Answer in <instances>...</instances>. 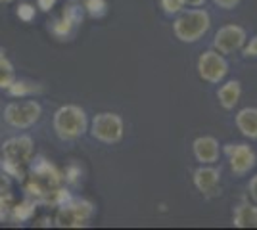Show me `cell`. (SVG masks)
Returning <instances> with one entry per match:
<instances>
[{
	"label": "cell",
	"instance_id": "d4e9b609",
	"mask_svg": "<svg viewBox=\"0 0 257 230\" xmlns=\"http://www.w3.org/2000/svg\"><path fill=\"white\" fill-rule=\"evenodd\" d=\"M64 16L69 22L75 23V25H79V23L83 22V10H81V6H69V8L64 12Z\"/></svg>",
	"mask_w": 257,
	"mask_h": 230
},
{
	"label": "cell",
	"instance_id": "f546056e",
	"mask_svg": "<svg viewBox=\"0 0 257 230\" xmlns=\"http://www.w3.org/2000/svg\"><path fill=\"white\" fill-rule=\"evenodd\" d=\"M10 186H12L10 176L6 175V173H0V194L6 192V190H10Z\"/></svg>",
	"mask_w": 257,
	"mask_h": 230
},
{
	"label": "cell",
	"instance_id": "277c9868",
	"mask_svg": "<svg viewBox=\"0 0 257 230\" xmlns=\"http://www.w3.org/2000/svg\"><path fill=\"white\" fill-rule=\"evenodd\" d=\"M90 134L94 140L102 144H117L125 134V123L117 113L102 111L96 113L90 123Z\"/></svg>",
	"mask_w": 257,
	"mask_h": 230
},
{
	"label": "cell",
	"instance_id": "f1b7e54d",
	"mask_svg": "<svg viewBox=\"0 0 257 230\" xmlns=\"http://www.w3.org/2000/svg\"><path fill=\"white\" fill-rule=\"evenodd\" d=\"M213 2L219 8H223V10H232V8H236L242 0H213Z\"/></svg>",
	"mask_w": 257,
	"mask_h": 230
},
{
	"label": "cell",
	"instance_id": "7a4b0ae2",
	"mask_svg": "<svg viewBox=\"0 0 257 230\" xmlns=\"http://www.w3.org/2000/svg\"><path fill=\"white\" fill-rule=\"evenodd\" d=\"M52 127L58 138L77 140L88 131V117L83 108H79L75 104H65L54 113Z\"/></svg>",
	"mask_w": 257,
	"mask_h": 230
},
{
	"label": "cell",
	"instance_id": "8fae6325",
	"mask_svg": "<svg viewBox=\"0 0 257 230\" xmlns=\"http://www.w3.org/2000/svg\"><path fill=\"white\" fill-rule=\"evenodd\" d=\"M192 152L196 161L202 165H213L221 157V144L215 136H198L192 142Z\"/></svg>",
	"mask_w": 257,
	"mask_h": 230
},
{
	"label": "cell",
	"instance_id": "e0dca14e",
	"mask_svg": "<svg viewBox=\"0 0 257 230\" xmlns=\"http://www.w3.org/2000/svg\"><path fill=\"white\" fill-rule=\"evenodd\" d=\"M35 211H37V201H31V199H25L22 203H18V205H14L10 211L12 219L18 220V222H23V220H29L35 215Z\"/></svg>",
	"mask_w": 257,
	"mask_h": 230
},
{
	"label": "cell",
	"instance_id": "ac0fdd59",
	"mask_svg": "<svg viewBox=\"0 0 257 230\" xmlns=\"http://www.w3.org/2000/svg\"><path fill=\"white\" fill-rule=\"evenodd\" d=\"M16 81V71L12 62L6 56L0 54V90H6Z\"/></svg>",
	"mask_w": 257,
	"mask_h": 230
},
{
	"label": "cell",
	"instance_id": "9a60e30c",
	"mask_svg": "<svg viewBox=\"0 0 257 230\" xmlns=\"http://www.w3.org/2000/svg\"><path fill=\"white\" fill-rule=\"evenodd\" d=\"M240 96H242V85L236 79L223 83L221 88L217 90V98L223 110H234L240 102Z\"/></svg>",
	"mask_w": 257,
	"mask_h": 230
},
{
	"label": "cell",
	"instance_id": "ffe728a7",
	"mask_svg": "<svg viewBox=\"0 0 257 230\" xmlns=\"http://www.w3.org/2000/svg\"><path fill=\"white\" fill-rule=\"evenodd\" d=\"M85 10L88 12L92 18H102L107 12V4H106V0H86Z\"/></svg>",
	"mask_w": 257,
	"mask_h": 230
},
{
	"label": "cell",
	"instance_id": "7c38bea8",
	"mask_svg": "<svg viewBox=\"0 0 257 230\" xmlns=\"http://www.w3.org/2000/svg\"><path fill=\"white\" fill-rule=\"evenodd\" d=\"M31 178L39 180L46 188H56L62 182V175L58 173V169L50 161H46L44 157H39L31 167Z\"/></svg>",
	"mask_w": 257,
	"mask_h": 230
},
{
	"label": "cell",
	"instance_id": "603a6c76",
	"mask_svg": "<svg viewBox=\"0 0 257 230\" xmlns=\"http://www.w3.org/2000/svg\"><path fill=\"white\" fill-rule=\"evenodd\" d=\"M161 10L165 12L167 16H177L179 12L184 10V0H160Z\"/></svg>",
	"mask_w": 257,
	"mask_h": 230
},
{
	"label": "cell",
	"instance_id": "d6986e66",
	"mask_svg": "<svg viewBox=\"0 0 257 230\" xmlns=\"http://www.w3.org/2000/svg\"><path fill=\"white\" fill-rule=\"evenodd\" d=\"M73 29H75V23L73 22H69L67 18H62V20H58V22L54 23V27H52V31L58 37H62V39H65V37H69V35L73 33Z\"/></svg>",
	"mask_w": 257,
	"mask_h": 230
},
{
	"label": "cell",
	"instance_id": "3957f363",
	"mask_svg": "<svg viewBox=\"0 0 257 230\" xmlns=\"http://www.w3.org/2000/svg\"><path fill=\"white\" fill-rule=\"evenodd\" d=\"M94 203H90L88 199L83 197H71L67 203L60 205L58 215H56V226L60 228H77V226H85L88 220L94 215Z\"/></svg>",
	"mask_w": 257,
	"mask_h": 230
},
{
	"label": "cell",
	"instance_id": "6da1fadb",
	"mask_svg": "<svg viewBox=\"0 0 257 230\" xmlns=\"http://www.w3.org/2000/svg\"><path fill=\"white\" fill-rule=\"evenodd\" d=\"M211 27V16L204 8L182 10L173 22V33L181 43H198Z\"/></svg>",
	"mask_w": 257,
	"mask_h": 230
},
{
	"label": "cell",
	"instance_id": "5b68a950",
	"mask_svg": "<svg viewBox=\"0 0 257 230\" xmlns=\"http://www.w3.org/2000/svg\"><path fill=\"white\" fill-rule=\"evenodd\" d=\"M43 115V108L37 100H22V102H10L4 108V121L14 129H29Z\"/></svg>",
	"mask_w": 257,
	"mask_h": 230
},
{
	"label": "cell",
	"instance_id": "44dd1931",
	"mask_svg": "<svg viewBox=\"0 0 257 230\" xmlns=\"http://www.w3.org/2000/svg\"><path fill=\"white\" fill-rule=\"evenodd\" d=\"M12 207H14V196L6 190L0 194V220H6L10 217Z\"/></svg>",
	"mask_w": 257,
	"mask_h": 230
},
{
	"label": "cell",
	"instance_id": "cb8c5ba5",
	"mask_svg": "<svg viewBox=\"0 0 257 230\" xmlns=\"http://www.w3.org/2000/svg\"><path fill=\"white\" fill-rule=\"evenodd\" d=\"M18 14V18L22 20V22L29 23L35 20V16H37V10H35V6L33 4H20V8L16 10Z\"/></svg>",
	"mask_w": 257,
	"mask_h": 230
},
{
	"label": "cell",
	"instance_id": "1f68e13d",
	"mask_svg": "<svg viewBox=\"0 0 257 230\" xmlns=\"http://www.w3.org/2000/svg\"><path fill=\"white\" fill-rule=\"evenodd\" d=\"M184 4L186 6H192V8H200V6L205 4V0H184Z\"/></svg>",
	"mask_w": 257,
	"mask_h": 230
},
{
	"label": "cell",
	"instance_id": "52a82bcc",
	"mask_svg": "<svg viewBox=\"0 0 257 230\" xmlns=\"http://www.w3.org/2000/svg\"><path fill=\"white\" fill-rule=\"evenodd\" d=\"M223 152L226 153L230 171L236 176H246L249 171H253V167L257 165V153L249 144H225Z\"/></svg>",
	"mask_w": 257,
	"mask_h": 230
},
{
	"label": "cell",
	"instance_id": "30bf717a",
	"mask_svg": "<svg viewBox=\"0 0 257 230\" xmlns=\"http://www.w3.org/2000/svg\"><path fill=\"white\" fill-rule=\"evenodd\" d=\"M2 155H4V159H8V161H14V163H20V165H27L33 157L31 136L20 134V136H12V138H8L6 142L2 144Z\"/></svg>",
	"mask_w": 257,
	"mask_h": 230
},
{
	"label": "cell",
	"instance_id": "d6a6232c",
	"mask_svg": "<svg viewBox=\"0 0 257 230\" xmlns=\"http://www.w3.org/2000/svg\"><path fill=\"white\" fill-rule=\"evenodd\" d=\"M12 0H0V4H10Z\"/></svg>",
	"mask_w": 257,
	"mask_h": 230
},
{
	"label": "cell",
	"instance_id": "83f0119b",
	"mask_svg": "<svg viewBox=\"0 0 257 230\" xmlns=\"http://www.w3.org/2000/svg\"><path fill=\"white\" fill-rule=\"evenodd\" d=\"M247 194L251 197V201L257 205V175L251 176V180H249V184H247Z\"/></svg>",
	"mask_w": 257,
	"mask_h": 230
},
{
	"label": "cell",
	"instance_id": "9c48e42d",
	"mask_svg": "<svg viewBox=\"0 0 257 230\" xmlns=\"http://www.w3.org/2000/svg\"><path fill=\"white\" fill-rule=\"evenodd\" d=\"M194 186L204 197H215L221 192V169L213 165H200L194 171Z\"/></svg>",
	"mask_w": 257,
	"mask_h": 230
},
{
	"label": "cell",
	"instance_id": "ba28073f",
	"mask_svg": "<svg viewBox=\"0 0 257 230\" xmlns=\"http://www.w3.org/2000/svg\"><path fill=\"white\" fill-rule=\"evenodd\" d=\"M247 43V33L244 27L230 23V25H223L213 39V48L217 52H221L223 56L234 54L240 52L244 48V44Z\"/></svg>",
	"mask_w": 257,
	"mask_h": 230
},
{
	"label": "cell",
	"instance_id": "2e32d148",
	"mask_svg": "<svg viewBox=\"0 0 257 230\" xmlns=\"http://www.w3.org/2000/svg\"><path fill=\"white\" fill-rule=\"evenodd\" d=\"M10 96H16V98H25L29 94H35V92H41L43 88L35 83H29V81H14L10 87L6 88Z\"/></svg>",
	"mask_w": 257,
	"mask_h": 230
},
{
	"label": "cell",
	"instance_id": "7402d4cb",
	"mask_svg": "<svg viewBox=\"0 0 257 230\" xmlns=\"http://www.w3.org/2000/svg\"><path fill=\"white\" fill-rule=\"evenodd\" d=\"M2 169H4V173H6L8 176H14V178H18V180H23V178H25L23 165H20V163H14V161H8V159H4V163H2Z\"/></svg>",
	"mask_w": 257,
	"mask_h": 230
},
{
	"label": "cell",
	"instance_id": "484cf974",
	"mask_svg": "<svg viewBox=\"0 0 257 230\" xmlns=\"http://www.w3.org/2000/svg\"><path fill=\"white\" fill-rule=\"evenodd\" d=\"M242 52L246 58H257V35L249 41V43L244 44V48H242Z\"/></svg>",
	"mask_w": 257,
	"mask_h": 230
},
{
	"label": "cell",
	"instance_id": "4fadbf2b",
	"mask_svg": "<svg viewBox=\"0 0 257 230\" xmlns=\"http://www.w3.org/2000/svg\"><path fill=\"white\" fill-rule=\"evenodd\" d=\"M232 224L236 228H257V205L251 201H240L232 213Z\"/></svg>",
	"mask_w": 257,
	"mask_h": 230
},
{
	"label": "cell",
	"instance_id": "5bb4252c",
	"mask_svg": "<svg viewBox=\"0 0 257 230\" xmlns=\"http://www.w3.org/2000/svg\"><path fill=\"white\" fill-rule=\"evenodd\" d=\"M234 123L242 136L257 140V108H242L236 113Z\"/></svg>",
	"mask_w": 257,
	"mask_h": 230
},
{
	"label": "cell",
	"instance_id": "4dcf8cb0",
	"mask_svg": "<svg viewBox=\"0 0 257 230\" xmlns=\"http://www.w3.org/2000/svg\"><path fill=\"white\" fill-rule=\"evenodd\" d=\"M56 4V0H37V6L41 8L43 12H50Z\"/></svg>",
	"mask_w": 257,
	"mask_h": 230
},
{
	"label": "cell",
	"instance_id": "8992f818",
	"mask_svg": "<svg viewBox=\"0 0 257 230\" xmlns=\"http://www.w3.org/2000/svg\"><path fill=\"white\" fill-rule=\"evenodd\" d=\"M198 75L202 81L209 83V85H219L225 81L228 75V62L225 56L217 50H205L204 54L198 58Z\"/></svg>",
	"mask_w": 257,
	"mask_h": 230
},
{
	"label": "cell",
	"instance_id": "4316f807",
	"mask_svg": "<svg viewBox=\"0 0 257 230\" xmlns=\"http://www.w3.org/2000/svg\"><path fill=\"white\" fill-rule=\"evenodd\" d=\"M81 176V169L77 167V165H71V167H67V171H65V180L67 182H77V178Z\"/></svg>",
	"mask_w": 257,
	"mask_h": 230
}]
</instances>
